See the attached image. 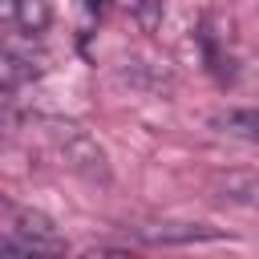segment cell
Here are the masks:
<instances>
[{"label": "cell", "instance_id": "cell-1", "mask_svg": "<svg viewBox=\"0 0 259 259\" xmlns=\"http://www.w3.org/2000/svg\"><path fill=\"white\" fill-rule=\"evenodd\" d=\"M45 134L73 174H81L89 182H109V158L89 130H81L73 121H45Z\"/></svg>", "mask_w": 259, "mask_h": 259}, {"label": "cell", "instance_id": "cell-2", "mask_svg": "<svg viewBox=\"0 0 259 259\" xmlns=\"http://www.w3.org/2000/svg\"><path fill=\"white\" fill-rule=\"evenodd\" d=\"M16 251H65V239L57 235L53 219L36 214V210H20L16 214V239H12Z\"/></svg>", "mask_w": 259, "mask_h": 259}, {"label": "cell", "instance_id": "cell-3", "mask_svg": "<svg viewBox=\"0 0 259 259\" xmlns=\"http://www.w3.org/2000/svg\"><path fill=\"white\" fill-rule=\"evenodd\" d=\"M214 125H223L227 134H235V138L259 146V109H231V113H219Z\"/></svg>", "mask_w": 259, "mask_h": 259}, {"label": "cell", "instance_id": "cell-4", "mask_svg": "<svg viewBox=\"0 0 259 259\" xmlns=\"http://www.w3.org/2000/svg\"><path fill=\"white\" fill-rule=\"evenodd\" d=\"M146 239H158V243H190V239H219V231L210 227H190V223H174V227H162V231H142Z\"/></svg>", "mask_w": 259, "mask_h": 259}, {"label": "cell", "instance_id": "cell-5", "mask_svg": "<svg viewBox=\"0 0 259 259\" xmlns=\"http://www.w3.org/2000/svg\"><path fill=\"white\" fill-rule=\"evenodd\" d=\"M45 24H49L45 0H20V20H16V28H24V32H45Z\"/></svg>", "mask_w": 259, "mask_h": 259}, {"label": "cell", "instance_id": "cell-6", "mask_svg": "<svg viewBox=\"0 0 259 259\" xmlns=\"http://www.w3.org/2000/svg\"><path fill=\"white\" fill-rule=\"evenodd\" d=\"M130 12H134L142 32H154L162 24V0H130Z\"/></svg>", "mask_w": 259, "mask_h": 259}, {"label": "cell", "instance_id": "cell-7", "mask_svg": "<svg viewBox=\"0 0 259 259\" xmlns=\"http://www.w3.org/2000/svg\"><path fill=\"white\" fill-rule=\"evenodd\" d=\"M16 20H20V0H0V24L16 28Z\"/></svg>", "mask_w": 259, "mask_h": 259}]
</instances>
